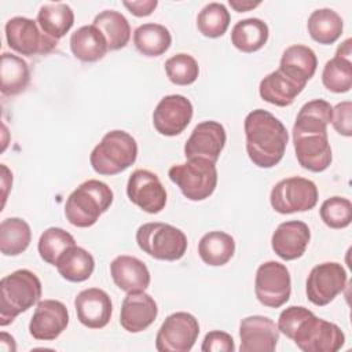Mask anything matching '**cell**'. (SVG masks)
Masks as SVG:
<instances>
[{
    "instance_id": "6da1fadb",
    "label": "cell",
    "mask_w": 352,
    "mask_h": 352,
    "mask_svg": "<svg viewBox=\"0 0 352 352\" xmlns=\"http://www.w3.org/2000/svg\"><path fill=\"white\" fill-rule=\"evenodd\" d=\"M246 151L258 168H272L283 158L289 133L279 118L264 109L250 111L243 122Z\"/></svg>"
},
{
    "instance_id": "7a4b0ae2",
    "label": "cell",
    "mask_w": 352,
    "mask_h": 352,
    "mask_svg": "<svg viewBox=\"0 0 352 352\" xmlns=\"http://www.w3.org/2000/svg\"><path fill=\"white\" fill-rule=\"evenodd\" d=\"M113 199V190L104 182L89 179L67 197L65 204L66 220L78 228L92 227L107 212Z\"/></svg>"
},
{
    "instance_id": "3957f363",
    "label": "cell",
    "mask_w": 352,
    "mask_h": 352,
    "mask_svg": "<svg viewBox=\"0 0 352 352\" xmlns=\"http://www.w3.org/2000/svg\"><path fill=\"white\" fill-rule=\"evenodd\" d=\"M41 297V282L29 270H16L0 280V326H8Z\"/></svg>"
},
{
    "instance_id": "277c9868",
    "label": "cell",
    "mask_w": 352,
    "mask_h": 352,
    "mask_svg": "<svg viewBox=\"0 0 352 352\" xmlns=\"http://www.w3.org/2000/svg\"><path fill=\"white\" fill-rule=\"evenodd\" d=\"M138 158V143L125 131L114 129L107 132L94 147L89 162L92 169L103 176H113L124 172Z\"/></svg>"
},
{
    "instance_id": "5b68a950",
    "label": "cell",
    "mask_w": 352,
    "mask_h": 352,
    "mask_svg": "<svg viewBox=\"0 0 352 352\" xmlns=\"http://www.w3.org/2000/svg\"><path fill=\"white\" fill-rule=\"evenodd\" d=\"M136 242L146 254L164 261L182 258L188 245L180 228L160 221L142 224L136 231Z\"/></svg>"
},
{
    "instance_id": "8992f818",
    "label": "cell",
    "mask_w": 352,
    "mask_h": 352,
    "mask_svg": "<svg viewBox=\"0 0 352 352\" xmlns=\"http://www.w3.org/2000/svg\"><path fill=\"white\" fill-rule=\"evenodd\" d=\"M168 176L190 201L209 198L217 186L216 162L206 158H190L184 164L173 165Z\"/></svg>"
},
{
    "instance_id": "52a82bcc",
    "label": "cell",
    "mask_w": 352,
    "mask_h": 352,
    "mask_svg": "<svg viewBox=\"0 0 352 352\" xmlns=\"http://www.w3.org/2000/svg\"><path fill=\"white\" fill-rule=\"evenodd\" d=\"M319 198L316 184L305 177L292 176L278 182L270 194L272 209L280 214L307 212L316 206Z\"/></svg>"
},
{
    "instance_id": "ba28073f",
    "label": "cell",
    "mask_w": 352,
    "mask_h": 352,
    "mask_svg": "<svg viewBox=\"0 0 352 352\" xmlns=\"http://www.w3.org/2000/svg\"><path fill=\"white\" fill-rule=\"evenodd\" d=\"M6 40L11 50L21 55H45L54 51L58 40L47 36L37 21L26 16H14L6 22Z\"/></svg>"
},
{
    "instance_id": "9c48e42d",
    "label": "cell",
    "mask_w": 352,
    "mask_h": 352,
    "mask_svg": "<svg viewBox=\"0 0 352 352\" xmlns=\"http://www.w3.org/2000/svg\"><path fill=\"white\" fill-rule=\"evenodd\" d=\"M292 340L304 352H337L345 342V334L336 323L320 319L312 312L302 320Z\"/></svg>"
},
{
    "instance_id": "30bf717a",
    "label": "cell",
    "mask_w": 352,
    "mask_h": 352,
    "mask_svg": "<svg viewBox=\"0 0 352 352\" xmlns=\"http://www.w3.org/2000/svg\"><path fill=\"white\" fill-rule=\"evenodd\" d=\"M254 293L264 307L279 308L285 305L292 293V278L287 267L274 260L260 264L254 276Z\"/></svg>"
},
{
    "instance_id": "8fae6325",
    "label": "cell",
    "mask_w": 352,
    "mask_h": 352,
    "mask_svg": "<svg viewBox=\"0 0 352 352\" xmlns=\"http://www.w3.org/2000/svg\"><path fill=\"white\" fill-rule=\"evenodd\" d=\"M199 334L197 318L188 312L170 314L158 329L155 348L160 352H188Z\"/></svg>"
},
{
    "instance_id": "7c38bea8",
    "label": "cell",
    "mask_w": 352,
    "mask_h": 352,
    "mask_svg": "<svg viewBox=\"0 0 352 352\" xmlns=\"http://www.w3.org/2000/svg\"><path fill=\"white\" fill-rule=\"evenodd\" d=\"M348 275L344 267L336 261H326L315 265L305 283L308 300L316 307L330 304L346 286Z\"/></svg>"
},
{
    "instance_id": "4fadbf2b",
    "label": "cell",
    "mask_w": 352,
    "mask_h": 352,
    "mask_svg": "<svg viewBox=\"0 0 352 352\" xmlns=\"http://www.w3.org/2000/svg\"><path fill=\"white\" fill-rule=\"evenodd\" d=\"M126 195L132 204L150 214L160 213L166 205V191L158 176L147 169H136L128 179Z\"/></svg>"
},
{
    "instance_id": "5bb4252c",
    "label": "cell",
    "mask_w": 352,
    "mask_h": 352,
    "mask_svg": "<svg viewBox=\"0 0 352 352\" xmlns=\"http://www.w3.org/2000/svg\"><path fill=\"white\" fill-rule=\"evenodd\" d=\"M192 113L190 99L179 94L166 95L154 109L153 125L164 136H176L188 126Z\"/></svg>"
},
{
    "instance_id": "9a60e30c",
    "label": "cell",
    "mask_w": 352,
    "mask_h": 352,
    "mask_svg": "<svg viewBox=\"0 0 352 352\" xmlns=\"http://www.w3.org/2000/svg\"><path fill=\"white\" fill-rule=\"evenodd\" d=\"M227 133L217 121H202L191 132L184 144V155L190 158H206L216 162L226 146Z\"/></svg>"
},
{
    "instance_id": "2e32d148",
    "label": "cell",
    "mask_w": 352,
    "mask_h": 352,
    "mask_svg": "<svg viewBox=\"0 0 352 352\" xmlns=\"http://www.w3.org/2000/svg\"><path fill=\"white\" fill-rule=\"evenodd\" d=\"M69 324V311L58 300H43L37 302L29 323V333L40 341L58 338Z\"/></svg>"
},
{
    "instance_id": "e0dca14e",
    "label": "cell",
    "mask_w": 352,
    "mask_h": 352,
    "mask_svg": "<svg viewBox=\"0 0 352 352\" xmlns=\"http://www.w3.org/2000/svg\"><path fill=\"white\" fill-rule=\"evenodd\" d=\"M241 352H274L279 341V329L275 322L263 315H252L239 323Z\"/></svg>"
},
{
    "instance_id": "ac0fdd59",
    "label": "cell",
    "mask_w": 352,
    "mask_h": 352,
    "mask_svg": "<svg viewBox=\"0 0 352 352\" xmlns=\"http://www.w3.org/2000/svg\"><path fill=\"white\" fill-rule=\"evenodd\" d=\"M74 308L78 322L88 329H103L113 314L110 296L98 287L81 290L74 298Z\"/></svg>"
},
{
    "instance_id": "d6986e66",
    "label": "cell",
    "mask_w": 352,
    "mask_h": 352,
    "mask_svg": "<svg viewBox=\"0 0 352 352\" xmlns=\"http://www.w3.org/2000/svg\"><path fill=\"white\" fill-rule=\"evenodd\" d=\"M311 241L309 227L300 220L280 223L271 236V248L285 261L300 258Z\"/></svg>"
},
{
    "instance_id": "ffe728a7",
    "label": "cell",
    "mask_w": 352,
    "mask_h": 352,
    "mask_svg": "<svg viewBox=\"0 0 352 352\" xmlns=\"http://www.w3.org/2000/svg\"><path fill=\"white\" fill-rule=\"evenodd\" d=\"M158 307L155 300L146 292L128 293L122 300L120 324L128 333H140L157 319Z\"/></svg>"
},
{
    "instance_id": "44dd1931",
    "label": "cell",
    "mask_w": 352,
    "mask_h": 352,
    "mask_svg": "<svg viewBox=\"0 0 352 352\" xmlns=\"http://www.w3.org/2000/svg\"><path fill=\"white\" fill-rule=\"evenodd\" d=\"M293 144L297 161L304 169L319 173L330 166L333 155L327 135H293Z\"/></svg>"
},
{
    "instance_id": "7402d4cb",
    "label": "cell",
    "mask_w": 352,
    "mask_h": 352,
    "mask_svg": "<svg viewBox=\"0 0 352 352\" xmlns=\"http://www.w3.org/2000/svg\"><path fill=\"white\" fill-rule=\"evenodd\" d=\"M110 275L118 289L125 293L144 292L150 285V271L138 257L121 254L110 263Z\"/></svg>"
},
{
    "instance_id": "603a6c76",
    "label": "cell",
    "mask_w": 352,
    "mask_h": 352,
    "mask_svg": "<svg viewBox=\"0 0 352 352\" xmlns=\"http://www.w3.org/2000/svg\"><path fill=\"white\" fill-rule=\"evenodd\" d=\"M316 67L318 58L314 50L302 44L287 47L279 62V70L304 87L314 77Z\"/></svg>"
},
{
    "instance_id": "cb8c5ba5",
    "label": "cell",
    "mask_w": 352,
    "mask_h": 352,
    "mask_svg": "<svg viewBox=\"0 0 352 352\" xmlns=\"http://www.w3.org/2000/svg\"><path fill=\"white\" fill-rule=\"evenodd\" d=\"M304 88V85L296 82L278 69L267 74L260 81L258 94L261 99L267 103L279 107H286L294 102L297 95H300Z\"/></svg>"
},
{
    "instance_id": "d4e9b609",
    "label": "cell",
    "mask_w": 352,
    "mask_h": 352,
    "mask_svg": "<svg viewBox=\"0 0 352 352\" xmlns=\"http://www.w3.org/2000/svg\"><path fill=\"white\" fill-rule=\"evenodd\" d=\"M70 50L74 58L91 63L100 60L109 51V47L104 36L96 26L85 25L72 33Z\"/></svg>"
},
{
    "instance_id": "484cf974",
    "label": "cell",
    "mask_w": 352,
    "mask_h": 352,
    "mask_svg": "<svg viewBox=\"0 0 352 352\" xmlns=\"http://www.w3.org/2000/svg\"><path fill=\"white\" fill-rule=\"evenodd\" d=\"M333 107L323 99H314L307 102L298 111L292 135L320 133L327 135V125L331 121Z\"/></svg>"
},
{
    "instance_id": "4316f807",
    "label": "cell",
    "mask_w": 352,
    "mask_h": 352,
    "mask_svg": "<svg viewBox=\"0 0 352 352\" xmlns=\"http://www.w3.org/2000/svg\"><path fill=\"white\" fill-rule=\"evenodd\" d=\"M270 36L268 25L260 18L238 21L231 30V44L245 54L261 50Z\"/></svg>"
},
{
    "instance_id": "83f0119b",
    "label": "cell",
    "mask_w": 352,
    "mask_h": 352,
    "mask_svg": "<svg viewBox=\"0 0 352 352\" xmlns=\"http://www.w3.org/2000/svg\"><path fill=\"white\" fill-rule=\"evenodd\" d=\"M235 253L234 238L224 231H209L198 242L201 260L210 267L227 264Z\"/></svg>"
},
{
    "instance_id": "f1b7e54d",
    "label": "cell",
    "mask_w": 352,
    "mask_h": 352,
    "mask_svg": "<svg viewBox=\"0 0 352 352\" xmlns=\"http://www.w3.org/2000/svg\"><path fill=\"white\" fill-rule=\"evenodd\" d=\"M0 89L3 95L14 96L23 92L30 82V70L26 60L11 52H3L0 62Z\"/></svg>"
},
{
    "instance_id": "f546056e",
    "label": "cell",
    "mask_w": 352,
    "mask_h": 352,
    "mask_svg": "<svg viewBox=\"0 0 352 352\" xmlns=\"http://www.w3.org/2000/svg\"><path fill=\"white\" fill-rule=\"evenodd\" d=\"M55 267L63 279L80 283L91 278L95 270V260L88 250L74 245L58 258Z\"/></svg>"
},
{
    "instance_id": "4dcf8cb0",
    "label": "cell",
    "mask_w": 352,
    "mask_h": 352,
    "mask_svg": "<svg viewBox=\"0 0 352 352\" xmlns=\"http://www.w3.org/2000/svg\"><path fill=\"white\" fill-rule=\"evenodd\" d=\"M40 29L51 38H62L74 23V12L66 3H50L40 7L37 12Z\"/></svg>"
},
{
    "instance_id": "1f68e13d",
    "label": "cell",
    "mask_w": 352,
    "mask_h": 352,
    "mask_svg": "<svg viewBox=\"0 0 352 352\" xmlns=\"http://www.w3.org/2000/svg\"><path fill=\"white\" fill-rule=\"evenodd\" d=\"M307 29L314 41L330 45L341 37L344 22L334 10L318 8L311 12L307 22Z\"/></svg>"
},
{
    "instance_id": "d6a6232c",
    "label": "cell",
    "mask_w": 352,
    "mask_h": 352,
    "mask_svg": "<svg viewBox=\"0 0 352 352\" xmlns=\"http://www.w3.org/2000/svg\"><path fill=\"white\" fill-rule=\"evenodd\" d=\"M107 41L110 51L124 48L131 38V26L128 19L116 10H104L99 12L92 22Z\"/></svg>"
},
{
    "instance_id": "836d02e7",
    "label": "cell",
    "mask_w": 352,
    "mask_h": 352,
    "mask_svg": "<svg viewBox=\"0 0 352 352\" xmlns=\"http://www.w3.org/2000/svg\"><path fill=\"white\" fill-rule=\"evenodd\" d=\"M133 44L144 56H160L169 50L172 36L164 25L143 23L133 32Z\"/></svg>"
},
{
    "instance_id": "e575fe53",
    "label": "cell",
    "mask_w": 352,
    "mask_h": 352,
    "mask_svg": "<svg viewBox=\"0 0 352 352\" xmlns=\"http://www.w3.org/2000/svg\"><path fill=\"white\" fill-rule=\"evenodd\" d=\"M32 241L30 226L21 217L4 219L0 224V252L4 256L23 253Z\"/></svg>"
},
{
    "instance_id": "d590c367",
    "label": "cell",
    "mask_w": 352,
    "mask_h": 352,
    "mask_svg": "<svg viewBox=\"0 0 352 352\" xmlns=\"http://www.w3.org/2000/svg\"><path fill=\"white\" fill-rule=\"evenodd\" d=\"M322 82L330 92H348L352 88L351 58L336 54L330 60H327L322 72Z\"/></svg>"
},
{
    "instance_id": "8d00e7d4",
    "label": "cell",
    "mask_w": 352,
    "mask_h": 352,
    "mask_svg": "<svg viewBox=\"0 0 352 352\" xmlns=\"http://www.w3.org/2000/svg\"><path fill=\"white\" fill-rule=\"evenodd\" d=\"M76 245V241L72 234L65 231L60 227L47 228L38 238L37 250L47 264L55 265L58 258L72 246Z\"/></svg>"
},
{
    "instance_id": "74e56055",
    "label": "cell",
    "mask_w": 352,
    "mask_h": 352,
    "mask_svg": "<svg viewBox=\"0 0 352 352\" xmlns=\"http://www.w3.org/2000/svg\"><path fill=\"white\" fill-rule=\"evenodd\" d=\"M230 12L221 3L206 4L197 16V28L199 33L209 38L221 37L230 26Z\"/></svg>"
},
{
    "instance_id": "f35d334b",
    "label": "cell",
    "mask_w": 352,
    "mask_h": 352,
    "mask_svg": "<svg viewBox=\"0 0 352 352\" xmlns=\"http://www.w3.org/2000/svg\"><path fill=\"white\" fill-rule=\"evenodd\" d=\"M319 214L322 221L334 230L345 228L352 221V204L345 197H330L323 201Z\"/></svg>"
},
{
    "instance_id": "ab89813d",
    "label": "cell",
    "mask_w": 352,
    "mask_h": 352,
    "mask_svg": "<svg viewBox=\"0 0 352 352\" xmlns=\"http://www.w3.org/2000/svg\"><path fill=\"white\" fill-rule=\"evenodd\" d=\"M165 73L170 82L176 85H190L198 78L199 66L191 55L180 52L166 59Z\"/></svg>"
},
{
    "instance_id": "60d3db41",
    "label": "cell",
    "mask_w": 352,
    "mask_h": 352,
    "mask_svg": "<svg viewBox=\"0 0 352 352\" xmlns=\"http://www.w3.org/2000/svg\"><path fill=\"white\" fill-rule=\"evenodd\" d=\"M311 314H312V311H309L305 307L292 305V307L285 308L280 312L279 319H278L279 331L292 340L294 331L298 329V326L302 323V320L305 318H308Z\"/></svg>"
},
{
    "instance_id": "b9f144b4",
    "label": "cell",
    "mask_w": 352,
    "mask_h": 352,
    "mask_svg": "<svg viewBox=\"0 0 352 352\" xmlns=\"http://www.w3.org/2000/svg\"><path fill=\"white\" fill-rule=\"evenodd\" d=\"M331 125L342 136L352 135V103L349 100L341 102L333 107Z\"/></svg>"
},
{
    "instance_id": "7bdbcfd3",
    "label": "cell",
    "mask_w": 352,
    "mask_h": 352,
    "mask_svg": "<svg viewBox=\"0 0 352 352\" xmlns=\"http://www.w3.org/2000/svg\"><path fill=\"white\" fill-rule=\"evenodd\" d=\"M202 352H234L235 344L234 338L221 330L209 331L201 345Z\"/></svg>"
},
{
    "instance_id": "ee69618b",
    "label": "cell",
    "mask_w": 352,
    "mask_h": 352,
    "mask_svg": "<svg viewBox=\"0 0 352 352\" xmlns=\"http://www.w3.org/2000/svg\"><path fill=\"white\" fill-rule=\"evenodd\" d=\"M124 7L135 16H148L157 8V0H139V1H122Z\"/></svg>"
},
{
    "instance_id": "f6af8a7d",
    "label": "cell",
    "mask_w": 352,
    "mask_h": 352,
    "mask_svg": "<svg viewBox=\"0 0 352 352\" xmlns=\"http://www.w3.org/2000/svg\"><path fill=\"white\" fill-rule=\"evenodd\" d=\"M230 7L234 8L236 12H246L250 11L261 4V1H250V0H230Z\"/></svg>"
},
{
    "instance_id": "bcb514c9",
    "label": "cell",
    "mask_w": 352,
    "mask_h": 352,
    "mask_svg": "<svg viewBox=\"0 0 352 352\" xmlns=\"http://www.w3.org/2000/svg\"><path fill=\"white\" fill-rule=\"evenodd\" d=\"M0 349L4 352H15L16 351L14 337L6 331L0 333Z\"/></svg>"
}]
</instances>
